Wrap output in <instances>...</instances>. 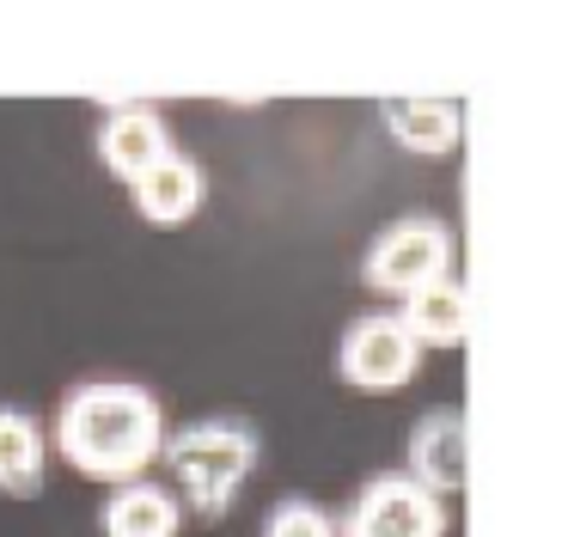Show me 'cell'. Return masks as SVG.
<instances>
[{"label":"cell","instance_id":"6da1fadb","mask_svg":"<svg viewBox=\"0 0 568 537\" xmlns=\"http://www.w3.org/2000/svg\"><path fill=\"white\" fill-rule=\"evenodd\" d=\"M165 439V409L148 385L87 378L55 409V452L92 483H135Z\"/></svg>","mask_w":568,"mask_h":537},{"label":"cell","instance_id":"277c9868","mask_svg":"<svg viewBox=\"0 0 568 537\" xmlns=\"http://www.w3.org/2000/svg\"><path fill=\"white\" fill-rule=\"evenodd\" d=\"M336 537H446V500L404 470L373 476L348 519L336 525Z\"/></svg>","mask_w":568,"mask_h":537},{"label":"cell","instance_id":"5b68a950","mask_svg":"<svg viewBox=\"0 0 568 537\" xmlns=\"http://www.w3.org/2000/svg\"><path fill=\"white\" fill-rule=\"evenodd\" d=\"M422 366V342L404 330L397 312H367L343 330V348H336V373L355 391H404Z\"/></svg>","mask_w":568,"mask_h":537},{"label":"cell","instance_id":"ba28073f","mask_svg":"<svg viewBox=\"0 0 568 537\" xmlns=\"http://www.w3.org/2000/svg\"><path fill=\"white\" fill-rule=\"evenodd\" d=\"M178 525H184L178 495L160 488V483H148V476L116 483V495L99 507V531L104 537H178Z\"/></svg>","mask_w":568,"mask_h":537},{"label":"cell","instance_id":"3957f363","mask_svg":"<svg viewBox=\"0 0 568 537\" xmlns=\"http://www.w3.org/2000/svg\"><path fill=\"white\" fill-rule=\"evenodd\" d=\"M367 287H385V293H416L428 281L453 275V226L434 214H404L373 239L367 263H361Z\"/></svg>","mask_w":568,"mask_h":537},{"label":"cell","instance_id":"7a4b0ae2","mask_svg":"<svg viewBox=\"0 0 568 537\" xmlns=\"http://www.w3.org/2000/svg\"><path fill=\"white\" fill-rule=\"evenodd\" d=\"M160 458L172 464V476L184 483L190 507L196 513H226L245 488V476L257 470V427L233 422V415H209V422H190L178 434L160 439Z\"/></svg>","mask_w":568,"mask_h":537},{"label":"cell","instance_id":"30bf717a","mask_svg":"<svg viewBox=\"0 0 568 537\" xmlns=\"http://www.w3.org/2000/svg\"><path fill=\"white\" fill-rule=\"evenodd\" d=\"M43 464H50V439H43L38 415L0 403V495H43Z\"/></svg>","mask_w":568,"mask_h":537},{"label":"cell","instance_id":"8fae6325","mask_svg":"<svg viewBox=\"0 0 568 537\" xmlns=\"http://www.w3.org/2000/svg\"><path fill=\"white\" fill-rule=\"evenodd\" d=\"M385 129L404 153L440 159L458 146V110L446 98H385Z\"/></svg>","mask_w":568,"mask_h":537},{"label":"cell","instance_id":"7c38bea8","mask_svg":"<svg viewBox=\"0 0 568 537\" xmlns=\"http://www.w3.org/2000/svg\"><path fill=\"white\" fill-rule=\"evenodd\" d=\"M397 317H404V330L416 342L453 348V342H465V330H470V300H465V287H458L453 275H440V281H428V287L409 293Z\"/></svg>","mask_w":568,"mask_h":537},{"label":"cell","instance_id":"8992f818","mask_svg":"<svg viewBox=\"0 0 568 537\" xmlns=\"http://www.w3.org/2000/svg\"><path fill=\"white\" fill-rule=\"evenodd\" d=\"M172 153V134H165V122L153 116V110H111L104 116V129H99V159H104V171L111 178H123V183H141L160 159Z\"/></svg>","mask_w":568,"mask_h":537},{"label":"cell","instance_id":"4fadbf2b","mask_svg":"<svg viewBox=\"0 0 568 537\" xmlns=\"http://www.w3.org/2000/svg\"><path fill=\"white\" fill-rule=\"evenodd\" d=\"M263 537H336V519L324 507H312V500H282V507H270V519H263Z\"/></svg>","mask_w":568,"mask_h":537},{"label":"cell","instance_id":"9c48e42d","mask_svg":"<svg viewBox=\"0 0 568 537\" xmlns=\"http://www.w3.org/2000/svg\"><path fill=\"white\" fill-rule=\"evenodd\" d=\"M202 195H209V178H202V165L184 153H165L160 165L135 183V207L153 226H184V220H196Z\"/></svg>","mask_w":568,"mask_h":537},{"label":"cell","instance_id":"52a82bcc","mask_svg":"<svg viewBox=\"0 0 568 537\" xmlns=\"http://www.w3.org/2000/svg\"><path fill=\"white\" fill-rule=\"evenodd\" d=\"M422 488H434V495H458L465 488V415L458 409H434L416 422V434H409V470Z\"/></svg>","mask_w":568,"mask_h":537}]
</instances>
